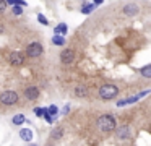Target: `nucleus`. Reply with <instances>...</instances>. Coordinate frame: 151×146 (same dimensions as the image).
<instances>
[{
	"instance_id": "obj_18",
	"label": "nucleus",
	"mask_w": 151,
	"mask_h": 146,
	"mask_svg": "<svg viewBox=\"0 0 151 146\" xmlns=\"http://www.w3.org/2000/svg\"><path fill=\"white\" fill-rule=\"evenodd\" d=\"M62 135H63V130L62 128H57V130H54V132H52V138H60Z\"/></svg>"
},
{
	"instance_id": "obj_19",
	"label": "nucleus",
	"mask_w": 151,
	"mask_h": 146,
	"mask_svg": "<svg viewBox=\"0 0 151 146\" xmlns=\"http://www.w3.org/2000/svg\"><path fill=\"white\" fill-rule=\"evenodd\" d=\"M57 112H59V109H57L55 106H50L49 109H47V114H50V115H57Z\"/></svg>"
},
{
	"instance_id": "obj_3",
	"label": "nucleus",
	"mask_w": 151,
	"mask_h": 146,
	"mask_svg": "<svg viewBox=\"0 0 151 146\" xmlns=\"http://www.w3.org/2000/svg\"><path fill=\"white\" fill-rule=\"evenodd\" d=\"M0 102L5 104V106H13L18 102V94L15 91H4L0 94Z\"/></svg>"
},
{
	"instance_id": "obj_23",
	"label": "nucleus",
	"mask_w": 151,
	"mask_h": 146,
	"mask_svg": "<svg viewBox=\"0 0 151 146\" xmlns=\"http://www.w3.org/2000/svg\"><path fill=\"white\" fill-rule=\"evenodd\" d=\"M5 8H7V2H4V0H0V13H4Z\"/></svg>"
},
{
	"instance_id": "obj_13",
	"label": "nucleus",
	"mask_w": 151,
	"mask_h": 146,
	"mask_svg": "<svg viewBox=\"0 0 151 146\" xmlns=\"http://www.w3.org/2000/svg\"><path fill=\"white\" fill-rule=\"evenodd\" d=\"M138 97H140V96H133V97H128V99H125V101H119V102H117V106L120 107V106H127V104L137 102V101H138Z\"/></svg>"
},
{
	"instance_id": "obj_26",
	"label": "nucleus",
	"mask_w": 151,
	"mask_h": 146,
	"mask_svg": "<svg viewBox=\"0 0 151 146\" xmlns=\"http://www.w3.org/2000/svg\"><path fill=\"white\" fill-rule=\"evenodd\" d=\"M29 146H37V145H34V143H31V145Z\"/></svg>"
},
{
	"instance_id": "obj_7",
	"label": "nucleus",
	"mask_w": 151,
	"mask_h": 146,
	"mask_svg": "<svg viewBox=\"0 0 151 146\" xmlns=\"http://www.w3.org/2000/svg\"><path fill=\"white\" fill-rule=\"evenodd\" d=\"M122 12H124V15H127V16H133V15H137V13L140 12V8H138L137 3H127Z\"/></svg>"
},
{
	"instance_id": "obj_14",
	"label": "nucleus",
	"mask_w": 151,
	"mask_h": 146,
	"mask_svg": "<svg viewBox=\"0 0 151 146\" xmlns=\"http://www.w3.org/2000/svg\"><path fill=\"white\" fill-rule=\"evenodd\" d=\"M67 31H68V29H67V26L63 24H59V26H55V34L57 36H63V34H67Z\"/></svg>"
},
{
	"instance_id": "obj_24",
	"label": "nucleus",
	"mask_w": 151,
	"mask_h": 146,
	"mask_svg": "<svg viewBox=\"0 0 151 146\" xmlns=\"http://www.w3.org/2000/svg\"><path fill=\"white\" fill-rule=\"evenodd\" d=\"M101 2H102V0H94V3H96V5H99Z\"/></svg>"
},
{
	"instance_id": "obj_15",
	"label": "nucleus",
	"mask_w": 151,
	"mask_h": 146,
	"mask_svg": "<svg viewBox=\"0 0 151 146\" xmlns=\"http://www.w3.org/2000/svg\"><path fill=\"white\" fill-rule=\"evenodd\" d=\"M140 73L143 75L145 78H151V63H150V65H146V67H143V68H141V70H140Z\"/></svg>"
},
{
	"instance_id": "obj_16",
	"label": "nucleus",
	"mask_w": 151,
	"mask_h": 146,
	"mask_svg": "<svg viewBox=\"0 0 151 146\" xmlns=\"http://www.w3.org/2000/svg\"><path fill=\"white\" fill-rule=\"evenodd\" d=\"M52 42H54V44H57V45H63V44H65V39H63V36H54V37H52Z\"/></svg>"
},
{
	"instance_id": "obj_25",
	"label": "nucleus",
	"mask_w": 151,
	"mask_h": 146,
	"mask_svg": "<svg viewBox=\"0 0 151 146\" xmlns=\"http://www.w3.org/2000/svg\"><path fill=\"white\" fill-rule=\"evenodd\" d=\"M0 32H4V28H2V26H0Z\"/></svg>"
},
{
	"instance_id": "obj_10",
	"label": "nucleus",
	"mask_w": 151,
	"mask_h": 146,
	"mask_svg": "<svg viewBox=\"0 0 151 146\" xmlns=\"http://www.w3.org/2000/svg\"><path fill=\"white\" fill-rule=\"evenodd\" d=\"M117 138H120V140L130 138V128H128V127H120V128L117 130Z\"/></svg>"
},
{
	"instance_id": "obj_22",
	"label": "nucleus",
	"mask_w": 151,
	"mask_h": 146,
	"mask_svg": "<svg viewBox=\"0 0 151 146\" xmlns=\"http://www.w3.org/2000/svg\"><path fill=\"white\" fill-rule=\"evenodd\" d=\"M13 13L15 15H21V13H23V8H21L20 5H15L13 6Z\"/></svg>"
},
{
	"instance_id": "obj_6",
	"label": "nucleus",
	"mask_w": 151,
	"mask_h": 146,
	"mask_svg": "<svg viewBox=\"0 0 151 146\" xmlns=\"http://www.w3.org/2000/svg\"><path fill=\"white\" fill-rule=\"evenodd\" d=\"M60 60H62L63 63H72V62L75 60V52H73L72 49H65V50H62V54H60Z\"/></svg>"
},
{
	"instance_id": "obj_20",
	"label": "nucleus",
	"mask_w": 151,
	"mask_h": 146,
	"mask_svg": "<svg viewBox=\"0 0 151 146\" xmlns=\"http://www.w3.org/2000/svg\"><path fill=\"white\" fill-rule=\"evenodd\" d=\"M44 112H46V109H42V107H36V109H34V114H36L37 117H42Z\"/></svg>"
},
{
	"instance_id": "obj_5",
	"label": "nucleus",
	"mask_w": 151,
	"mask_h": 146,
	"mask_svg": "<svg viewBox=\"0 0 151 146\" xmlns=\"http://www.w3.org/2000/svg\"><path fill=\"white\" fill-rule=\"evenodd\" d=\"M24 97H26L28 101H36L37 97H39V89H37L36 86H28L26 89H24Z\"/></svg>"
},
{
	"instance_id": "obj_2",
	"label": "nucleus",
	"mask_w": 151,
	"mask_h": 146,
	"mask_svg": "<svg viewBox=\"0 0 151 146\" xmlns=\"http://www.w3.org/2000/svg\"><path fill=\"white\" fill-rule=\"evenodd\" d=\"M117 94H119V89L114 84H102V86L99 88V97L104 99V101L112 99V97H115Z\"/></svg>"
},
{
	"instance_id": "obj_11",
	"label": "nucleus",
	"mask_w": 151,
	"mask_h": 146,
	"mask_svg": "<svg viewBox=\"0 0 151 146\" xmlns=\"http://www.w3.org/2000/svg\"><path fill=\"white\" fill-rule=\"evenodd\" d=\"M75 94H76L78 97H86V96H88V89H86V86L80 84V86L75 88Z\"/></svg>"
},
{
	"instance_id": "obj_8",
	"label": "nucleus",
	"mask_w": 151,
	"mask_h": 146,
	"mask_svg": "<svg viewBox=\"0 0 151 146\" xmlns=\"http://www.w3.org/2000/svg\"><path fill=\"white\" fill-rule=\"evenodd\" d=\"M8 58H10V63L12 65H21L24 62V57H23L21 52H12Z\"/></svg>"
},
{
	"instance_id": "obj_1",
	"label": "nucleus",
	"mask_w": 151,
	"mask_h": 146,
	"mask_svg": "<svg viewBox=\"0 0 151 146\" xmlns=\"http://www.w3.org/2000/svg\"><path fill=\"white\" fill-rule=\"evenodd\" d=\"M115 119L112 115H101L98 119V127H99V130L101 132H106V133H109V132H112V130H115Z\"/></svg>"
},
{
	"instance_id": "obj_9",
	"label": "nucleus",
	"mask_w": 151,
	"mask_h": 146,
	"mask_svg": "<svg viewBox=\"0 0 151 146\" xmlns=\"http://www.w3.org/2000/svg\"><path fill=\"white\" fill-rule=\"evenodd\" d=\"M20 138L26 143H31L33 141V130L31 128H21L20 130Z\"/></svg>"
},
{
	"instance_id": "obj_17",
	"label": "nucleus",
	"mask_w": 151,
	"mask_h": 146,
	"mask_svg": "<svg viewBox=\"0 0 151 146\" xmlns=\"http://www.w3.org/2000/svg\"><path fill=\"white\" fill-rule=\"evenodd\" d=\"M93 8H94V3H93V5H85V6L81 8V12L88 15V13H91V12H93Z\"/></svg>"
},
{
	"instance_id": "obj_12",
	"label": "nucleus",
	"mask_w": 151,
	"mask_h": 146,
	"mask_svg": "<svg viewBox=\"0 0 151 146\" xmlns=\"http://www.w3.org/2000/svg\"><path fill=\"white\" fill-rule=\"evenodd\" d=\"M12 122H13V125H23V123L26 122V119H24V115L18 114V115H15L13 119H12Z\"/></svg>"
},
{
	"instance_id": "obj_4",
	"label": "nucleus",
	"mask_w": 151,
	"mask_h": 146,
	"mask_svg": "<svg viewBox=\"0 0 151 146\" xmlns=\"http://www.w3.org/2000/svg\"><path fill=\"white\" fill-rule=\"evenodd\" d=\"M42 45L39 44V42H33V44H29L28 45V49H26V55L28 57H39L41 54H42Z\"/></svg>"
},
{
	"instance_id": "obj_21",
	"label": "nucleus",
	"mask_w": 151,
	"mask_h": 146,
	"mask_svg": "<svg viewBox=\"0 0 151 146\" xmlns=\"http://www.w3.org/2000/svg\"><path fill=\"white\" fill-rule=\"evenodd\" d=\"M37 21H39V23H42L44 26H47V24H49L47 18H46V16H42V15H37Z\"/></svg>"
}]
</instances>
